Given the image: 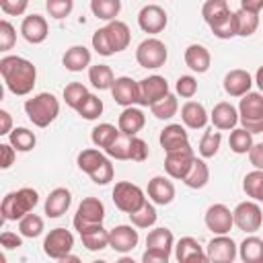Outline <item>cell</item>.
Wrapping results in <instances>:
<instances>
[{"instance_id":"6da1fadb","label":"cell","mask_w":263,"mask_h":263,"mask_svg":"<svg viewBox=\"0 0 263 263\" xmlns=\"http://www.w3.org/2000/svg\"><path fill=\"white\" fill-rule=\"evenodd\" d=\"M0 74L4 78L6 88L18 97L29 95L33 90L35 78H37V70H35L33 62H29L21 55H4L0 60Z\"/></svg>"},{"instance_id":"7a4b0ae2","label":"cell","mask_w":263,"mask_h":263,"mask_svg":"<svg viewBox=\"0 0 263 263\" xmlns=\"http://www.w3.org/2000/svg\"><path fill=\"white\" fill-rule=\"evenodd\" d=\"M76 162H78V168L82 173H86L97 185H107L109 181H113V175H115L113 164L101 150L86 148L78 154Z\"/></svg>"},{"instance_id":"3957f363","label":"cell","mask_w":263,"mask_h":263,"mask_svg":"<svg viewBox=\"0 0 263 263\" xmlns=\"http://www.w3.org/2000/svg\"><path fill=\"white\" fill-rule=\"evenodd\" d=\"M37 203H39V193L31 187H23L18 191H10L4 195V199L0 203V212L6 222H12V220H21L29 212H33Z\"/></svg>"},{"instance_id":"277c9868","label":"cell","mask_w":263,"mask_h":263,"mask_svg":"<svg viewBox=\"0 0 263 263\" xmlns=\"http://www.w3.org/2000/svg\"><path fill=\"white\" fill-rule=\"evenodd\" d=\"M25 113L37 127H47L60 113V101L51 92H39L25 101Z\"/></svg>"},{"instance_id":"5b68a950","label":"cell","mask_w":263,"mask_h":263,"mask_svg":"<svg viewBox=\"0 0 263 263\" xmlns=\"http://www.w3.org/2000/svg\"><path fill=\"white\" fill-rule=\"evenodd\" d=\"M238 121L251 134L263 132V95L261 92H247L238 105Z\"/></svg>"},{"instance_id":"8992f818","label":"cell","mask_w":263,"mask_h":263,"mask_svg":"<svg viewBox=\"0 0 263 263\" xmlns=\"http://www.w3.org/2000/svg\"><path fill=\"white\" fill-rule=\"evenodd\" d=\"M144 201H146L144 191L138 185H134L129 181L115 183V187H113V203L123 214H132V212L140 210L144 205Z\"/></svg>"},{"instance_id":"52a82bcc","label":"cell","mask_w":263,"mask_h":263,"mask_svg":"<svg viewBox=\"0 0 263 263\" xmlns=\"http://www.w3.org/2000/svg\"><path fill=\"white\" fill-rule=\"evenodd\" d=\"M168 58V51H166V45L156 39V37H148L144 39L138 49H136V60L142 68H148V70H156L160 66H164Z\"/></svg>"},{"instance_id":"ba28073f","label":"cell","mask_w":263,"mask_h":263,"mask_svg":"<svg viewBox=\"0 0 263 263\" xmlns=\"http://www.w3.org/2000/svg\"><path fill=\"white\" fill-rule=\"evenodd\" d=\"M138 105L142 107H152L154 103H158L160 99H164L168 95V82L158 76V74H152L148 78H142L138 82Z\"/></svg>"},{"instance_id":"9c48e42d","label":"cell","mask_w":263,"mask_h":263,"mask_svg":"<svg viewBox=\"0 0 263 263\" xmlns=\"http://www.w3.org/2000/svg\"><path fill=\"white\" fill-rule=\"evenodd\" d=\"M193 158H195V154H193V148L189 144L183 146V148H177V150H168L166 156H164L166 175L173 177V179H181L183 181V177L189 173V168L193 164Z\"/></svg>"},{"instance_id":"30bf717a","label":"cell","mask_w":263,"mask_h":263,"mask_svg":"<svg viewBox=\"0 0 263 263\" xmlns=\"http://www.w3.org/2000/svg\"><path fill=\"white\" fill-rule=\"evenodd\" d=\"M105 220V205L99 197H84L74 216V228L82 230L90 224H103Z\"/></svg>"},{"instance_id":"8fae6325","label":"cell","mask_w":263,"mask_h":263,"mask_svg":"<svg viewBox=\"0 0 263 263\" xmlns=\"http://www.w3.org/2000/svg\"><path fill=\"white\" fill-rule=\"evenodd\" d=\"M72 247H74V236L66 228H53V230H49V234L43 240V253L49 259H55V261H60L62 257H66L72 251Z\"/></svg>"},{"instance_id":"7c38bea8","label":"cell","mask_w":263,"mask_h":263,"mask_svg":"<svg viewBox=\"0 0 263 263\" xmlns=\"http://www.w3.org/2000/svg\"><path fill=\"white\" fill-rule=\"evenodd\" d=\"M232 216H234V224L238 226V230H245V232H255L263 224L261 208L255 201H240L232 210Z\"/></svg>"},{"instance_id":"4fadbf2b","label":"cell","mask_w":263,"mask_h":263,"mask_svg":"<svg viewBox=\"0 0 263 263\" xmlns=\"http://www.w3.org/2000/svg\"><path fill=\"white\" fill-rule=\"evenodd\" d=\"M168 18H166V12L164 8H160L158 4H146L140 12H138V25L144 33H150V35H156L160 31H164Z\"/></svg>"},{"instance_id":"5bb4252c","label":"cell","mask_w":263,"mask_h":263,"mask_svg":"<svg viewBox=\"0 0 263 263\" xmlns=\"http://www.w3.org/2000/svg\"><path fill=\"white\" fill-rule=\"evenodd\" d=\"M205 226L214 234H228L234 226V216L224 203H214L205 212Z\"/></svg>"},{"instance_id":"9a60e30c","label":"cell","mask_w":263,"mask_h":263,"mask_svg":"<svg viewBox=\"0 0 263 263\" xmlns=\"http://www.w3.org/2000/svg\"><path fill=\"white\" fill-rule=\"evenodd\" d=\"M140 236H138V230L134 226H127V224H119L115 228L109 230V247L117 253H129L136 249Z\"/></svg>"},{"instance_id":"2e32d148","label":"cell","mask_w":263,"mask_h":263,"mask_svg":"<svg viewBox=\"0 0 263 263\" xmlns=\"http://www.w3.org/2000/svg\"><path fill=\"white\" fill-rule=\"evenodd\" d=\"M208 261H220V263H230L236 259V242L226 236V234H218L216 238H212L208 242Z\"/></svg>"},{"instance_id":"e0dca14e","label":"cell","mask_w":263,"mask_h":263,"mask_svg":"<svg viewBox=\"0 0 263 263\" xmlns=\"http://www.w3.org/2000/svg\"><path fill=\"white\" fill-rule=\"evenodd\" d=\"M138 82L136 80H132L129 76H119V78H115V82H113V86H111V95H113V99H115V103L117 105H121V107H132V105H136L138 103Z\"/></svg>"},{"instance_id":"ac0fdd59","label":"cell","mask_w":263,"mask_h":263,"mask_svg":"<svg viewBox=\"0 0 263 263\" xmlns=\"http://www.w3.org/2000/svg\"><path fill=\"white\" fill-rule=\"evenodd\" d=\"M21 33L23 37L37 45V43H43L47 39V33H49V27H47V21L41 16V14H29L23 18V25H21Z\"/></svg>"},{"instance_id":"d6986e66","label":"cell","mask_w":263,"mask_h":263,"mask_svg":"<svg viewBox=\"0 0 263 263\" xmlns=\"http://www.w3.org/2000/svg\"><path fill=\"white\" fill-rule=\"evenodd\" d=\"M251 86H253V78L247 70L236 68V70H230L224 76V90L230 97H242L251 90Z\"/></svg>"},{"instance_id":"ffe728a7","label":"cell","mask_w":263,"mask_h":263,"mask_svg":"<svg viewBox=\"0 0 263 263\" xmlns=\"http://www.w3.org/2000/svg\"><path fill=\"white\" fill-rule=\"evenodd\" d=\"M148 197L156 205H168L175 199V185L166 177H152L148 181Z\"/></svg>"},{"instance_id":"44dd1931","label":"cell","mask_w":263,"mask_h":263,"mask_svg":"<svg viewBox=\"0 0 263 263\" xmlns=\"http://www.w3.org/2000/svg\"><path fill=\"white\" fill-rule=\"evenodd\" d=\"M175 257L181 263H191V261H208V253H203L201 245L193 236H183L179 238L175 247Z\"/></svg>"},{"instance_id":"7402d4cb","label":"cell","mask_w":263,"mask_h":263,"mask_svg":"<svg viewBox=\"0 0 263 263\" xmlns=\"http://www.w3.org/2000/svg\"><path fill=\"white\" fill-rule=\"evenodd\" d=\"M210 119H212L216 129H234L238 123V111L234 109V105L222 101L212 109Z\"/></svg>"},{"instance_id":"603a6c76","label":"cell","mask_w":263,"mask_h":263,"mask_svg":"<svg viewBox=\"0 0 263 263\" xmlns=\"http://www.w3.org/2000/svg\"><path fill=\"white\" fill-rule=\"evenodd\" d=\"M144 123H146V115L142 113V109H138L134 105L132 107H125L121 111L119 119H117V127L125 136H136L144 127Z\"/></svg>"},{"instance_id":"cb8c5ba5","label":"cell","mask_w":263,"mask_h":263,"mask_svg":"<svg viewBox=\"0 0 263 263\" xmlns=\"http://www.w3.org/2000/svg\"><path fill=\"white\" fill-rule=\"evenodd\" d=\"M70 203H72V193L66 187L53 189L47 195V199H45V214H47V218H60V216H64L68 212Z\"/></svg>"},{"instance_id":"d4e9b609","label":"cell","mask_w":263,"mask_h":263,"mask_svg":"<svg viewBox=\"0 0 263 263\" xmlns=\"http://www.w3.org/2000/svg\"><path fill=\"white\" fill-rule=\"evenodd\" d=\"M78 234L88 251H103L105 247H109V230H105L103 224H90L78 230Z\"/></svg>"},{"instance_id":"484cf974","label":"cell","mask_w":263,"mask_h":263,"mask_svg":"<svg viewBox=\"0 0 263 263\" xmlns=\"http://www.w3.org/2000/svg\"><path fill=\"white\" fill-rule=\"evenodd\" d=\"M181 119H183V123H185L187 127H191V129H201V127H205L210 115H208V111H205V107H203L201 103H197V101H187V103L181 107Z\"/></svg>"},{"instance_id":"4316f807","label":"cell","mask_w":263,"mask_h":263,"mask_svg":"<svg viewBox=\"0 0 263 263\" xmlns=\"http://www.w3.org/2000/svg\"><path fill=\"white\" fill-rule=\"evenodd\" d=\"M160 146L164 148V152L168 150H177V148H183L189 144V136L185 132V127L181 123H171L166 125L162 132H160Z\"/></svg>"},{"instance_id":"83f0119b","label":"cell","mask_w":263,"mask_h":263,"mask_svg":"<svg viewBox=\"0 0 263 263\" xmlns=\"http://www.w3.org/2000/svg\"><path fill=\"white\" fill-rule=\"evenodd\" d=\"M210 62H212V55H210L208 47H203V45H199V43H191V45L185 49V64H187L193 72H197V74L208 72Z\"/></svg>"},{"instance_id":"f1b7e54d","label":"cell","mask_w":263,"mask_h":263,"mask_svg":"<svg viewBox=\"0 0 263 263\" xmlns=\"http://www.w3.org/2000/svg\"><path fill=\"white\" fill-rule=\"evenodd\" d=\"M62 64L70 72H80L86 66H90V51L84 45H72L70 49H66V53L62 58Z\"/></svg>"},{"instance_id":"f546056e","label":"cell","mask_w":263,"mask_h":263,"mask_svg":"<svg viewBox=\"0 0 263 263\" xmlns=\"http://www.w3.org/2000/svg\"><path fill=\"white\" fill-rule=\"evenodd\" d=\"M105 29H107V35H109V41H111L115 53L127 49L129 39H132V33H129V27L123 21H117V18L115 21H109V25Z\"/></svg>"},{"instance_id":"4dcf8cb0","label":"cell","mask_w":263,"mask_h":263,"mask_svg":"<svg viewBox=\"0 0 263 263\" xmlns=\"http://www.w3.org/2000/svg\"><path fill=\"white\" fill-rule=\"evenodd\" d=\"M208 181H210V168H208V164L201 158L195 156L189 173L183 177V183L187 187H191V189H201V187L208 185Z\"/></svg>"},{"instance_id":"1f68e13d","label":"cell","mask_w":263,"mask_h":263,"mask_svg":"<svg viewBox=\"0 0 263 263\" xmlns=\"http://www.w3.org/2000/svg\"><path fill=\"white\" fill-rule=\"evenodd\" d=\"M228 14H230L228 0H205V4L201 6V16L210 27L222 23Z\"/></svg>"},{"instance_id":"d6a6232c","label":"cell","mask_w":263,"mask_h":263,"mask_svg":"<svg viewBox=\"0 0 263 263\" xmlns=\"http://www.w3.org/2000/svg\"><path fill=\"white\" fill-rule=\"evenodd\" d=\"M146 249H158L164 253H171L175 249V236L168 228H154L146 236Z\"/></svg>"},{"instance_id":"836d02e7","label":"cell","mask_w":263,"mask_h":263,"mask_svg":"<svg viewBox=\"0 0 263 263\" xmlns=\"http://www.w3.org/2000/svg\"><path fill=\"white\" fill-rule=\"evenodd\" d=\"M238 255L245 263H263V240L259 236H247L238 247Z\"/></svg>"},{"instance_id":"e575fe53","label":"cell","mask_w":263,"mask_h":263,"mask_svg":"<svg viewBox=\"0 0 263 263\" xmlns=\"http://www.w3.org/2000/svg\"><path fill=\"white\" fill-rule=\"evenodd\" d=\"M119 127L111 125V123H99L97 127H92V134H90V140L97 148H103L107 150L117 138H119Z\"/></svg>"},{"instance_id":"d590c367","label":"cell","mask_w":263,"mask_h":263,"mask_svg":"<svg viewBox=\"0 0 263 263\" xmlns=\"http://www.w3.org/2000/svg\"><path fill=\"white\" fill-rule=\"evenodd\" d=\"M234 23H236V35L249 37V35H253V33L257 31V27H259V14L240 8V10L234 12Z\"/></svg>"},{"instance_id":"8d00e7d4","label":"cell","mask_w":263,"mask_h":263,"mask_svg":"<svg viewBox=\"0 0 263 263\" xmlns=\"http://www.w3.org/2000/svg\"><path fill=\"white\" fill-rule=\"evenodd\" d=\"M88 80L95 88L99 90H107L113 86L115 82V76H113V70L107 66V64H97V66H90L88 70Z\"/></svg>"},{"instance_id":"74e56055","label":"cell","mask_w":263,"mask_h":263,"mask_svg":"<svg viewBox=\"0 0 263 263\" xmlns=\"http://www.w3.org/2000/svg\"><path fill=\"white\" fill-rule=\"evenodd\" d=\"M90 10L101 21H115L121 10V0H90Z\"/></svg>"},{"instance_id":"f35d334b","label":"cell","mask_w":263,"mask_h":263,"mask_svg":"<svg viewBox=\"0 0 263 263\" xmlns=\"http://www.w3.org/2000/svg\"><path fill=\"white\" fill-rule=\"evenodd\" d=\"M228 144H230V150L234 154H247L255 142H253V134L251 132H247L245 127H234L230 132Z\"/></svg>"},{"instance_id":"ab89813d","label":"cell","mask_w":263,"mask_h":263,"mask_svg":"<svg viewBox=\"0 0 263 263\" xmlns=\"http://www.w3.org/2000/svg\"><path fill=\"white\" fill-rule=\"evenodd\" d=\"M8 142H10L18 152H29V150L35 148L37 138H35V134H33L31 129H27V127H16V129H12V132L8 134Z\"/></svg>"},{"instance_id":"60d3db41","label":"cell","mask_w":263,"mask_h":263,"mask_svg":"<svg viewBox=\"0 0 263 263\" xmlns=\"http://www.w3.org/2000/svg\"><path fill=\"white\" fill-rule=\"evenodd\" d=\"M242 189L255 201H263V171L255 168V171L247 173V177L242 181Z\"/></svg>"},{"instance_id":"b9f144b4","label":"cell","mask_w":263,"mask_h":263,"mask_svg":"<svg viewBox=\"0 0 263 263\" xmlns=\"http://www.w3.org/2000/svg\"><path fill=\"white\" fill-rule=\"evenodd\" d=\"M220 144H222V134L220 132H214V129H208L201 140H199V154L201 158H214L220 150Z\"/></svg>"},{"instance_id":"7bdbcfd3","label":"cell","mask_w":263,"mask_h":263,"mask_svg":"<svg viewBox=\"0 0 263 263\" xmlns=\"http://www.w3.org/2000/svg\"><path fill=\"white\" fill-rule=\"evenodd\" d=\"M127 216H129V220H132V224L136 228H150L156 222V208L152 203L144 201V205L140 210H136V212H132Z\"/></svg>"},{"instance_id":"ee69618b","label":"cell","mask_w":263,"mask_h":263,"mask_svg":"<svg viewBox=\"0 0 263 263\" xmlns=\"http://www.w3.org/2000/svg\"><path fill=\"white\" fill-rule=\"evenodd\" d=\"M88 95H90V92H88L86 86L80 84V82H70V84H66V88H64V101H66V105L72 107L74 111H78V107L84 103V99H86Z\"/></svg>"},{"instance_id":"f6af8a7d","label":"cell","mask_w":263,"mask_h":263,"mask_svg":"<svg viewBox=\"0 0 263 263\" xmlns=\"http://www.w3.org/2000/svg\"><path fill=\"white\" fill-rule=\"evenodd\" d=\"M177 109H179L177 97L171 95V92H168L164 99H160L158 103H154V105L150 107V111H152V115H154L156 119H171V117L177 115Z\"/></svg>"},{"instance_id":"bcb514c9","label":"cell","mask_w":263,"mask_h":263,"mask_svg":"<svg viewBox=\"0 0 263 263\" xmlns=\"http://www.w3.org/2000/svg\"><path fill=\"white\" fill-rule=\"evenodd\" d=\"M18 232L25 236V238H35L43 232V218L37 216V214H27L18 220Z\"/></svg>"},{"instance_id":"7dc6e473","label":"cell","mask_w":263,"mask_h":263,"mask_svg":"<svg viewBox=\"0 0 263 263\" xmlns=\"http://www.w3.org/2000/svg\"><path fill=\"white\" fill-rule=\"evenodd\" d=\"M103 113V101L97 95H88L84 103L78 107V115L82 119H97Z\"/></svg>"},{"instance_id":"c3c4849f","label":"cell","mask_w":263,"mask_h":263,"mask_svg":"<svg viewBox=\"0 0 263 263\" xmlns=\"http://www.w3.org/2000/svg\"><path fill=\"white\" fill-rule=\"evenodd\" d=\"M129 140H132V136L119 134V138L105 150L107 156H111L115 160H129Z\"/></svg>"},{"instance_id":"681fc988","label":"cell","mask_w":263,"mask_h":263,"mask_svg":"<svg viewBox=\"0 0 263 263\" xmlns=\"http://www.w3.org/2000/svg\"><path fill=\"white\" fill-rule=\"evenodd\" d=\"M92 47H95V51H97L99 55H105V58H109V55L115 53V49H113V45H111V41H109V35H107V29H105V27H103V29H97V31L92 33Z\"/></svg>"},{"instance_id":"f907efd6","label":"cell","mask_w":263,"mask_h":263,"mask_svg":"<svg viewBox=\"0 0 263 263\" xmlns=\"http://www.w3.org/2000/svg\"><path fill=\"white\" fill-rule=\"evenodd\" d=\"M45 8L49 12V16L53 18H66L72 8H74V0H45Z\"/></svg>"},{"instance_id":"816d5d0a","label":"cell","mask_w":263,"mask_h":263,"mask_svg":"<svg viewBox=\"0 0 263 263\" xmlns=\"http://www.w3.org/2000/svg\"><path fill=\"white\" fill-rule=\"evenodd\" d=\"M210 29H212V33H214L218 39H230V37H234V35H236L234 12H230L222 23H218V25H214V27H210Z\"/></svg>"},{"instance_id":"f5cc1de1","label":"cell","mask_w":263,"mask_h":263,"mask_svg":"<svg viewBox=\"0 0 263 263\" xmlns=\"http://www.w3.org/2000/svg\"><path fill=\"white\" fill-rule=\"evenodd\" d=\"M16 43V31L8 21H0V51L12 49Z\"/></svg>"},{"instance_id":"db71d44e","label":"cell","mask_w":263,"mask_h":263,"mask_svg":"<svg viewBox=\"0 0 263 263\" xmlns=\"http://www.w3.org/2000/svg\"><path fill=\"white\" fill-rule=\"evenodd\" d=\"M150 150H148V144L138 138V136H132L129 140V160H136V162H144L148 158Z\"/></svg>"},{"instance_id":"11a10c76","label":"cell","mask_w":263,"mask_h":263,"mask_svg":"<svg viewBox=\"0 0 263 263\" xmlns=\"http://www.w3.org/2000/svg\"><path fill=\"white\" fill-rule=\"evenodd\" d=\"M175 88H177V95H181L183 99H191L197 92V80L193 76H179Z\"/></svg>"},{"instance_id":"9f6ffc18","label":"cell","mask_w":263,"mask_h":263,"mask_svg":"<svg viewBox=\"0 0 263 263\" xmlns=\"http://www.w3.org/2000/svg\"><path fill=\"white\" fill-rule=\"evenodd\" d=\"M27 4H29V0H0V8L12 16L23 14L27 10Z\"/></svg>"},{"instance_id":"6f0895ef","label":"cell","mask_w":263,"mask_h":263,"mask_svg":"<svg viewBox=\"0 0 263 263\" xmlns=\"http://www.w3.org/2000/svg\"><path fill=\"white\" fill-rule=\"evenodd\" d=\"M0 154H2V160H0V168H10L14 158H16V148L8 142V144H0Z\"/></svg>"},{"instance_id":"680465c9","label":"cell","mask_w":263,"mask_h":263,"mask_svg":"<svg viewBox=\"0 0 263 263\" xmlns=\"http://www.w3.org/2000/svg\"><path fill=\"white\" fill-rule=\"evenodd\" d=\"M168 257H171V253H164L158 249H146L142 255V261L144 263H168Z\"/></svg>"},{"instance_id":"91938a15","label":"cell","mask_w":263,"mask_h":263,"mask_svg":"<svg viewBox=\"0 0 263 263\" xmlns=\"http://www.w3.org/2000/svg\"><path fill=\"white\" fill-rule=\"evenodd\" d=\"M23 236V234H21ZM18 234H14V232H10V230H4L2 234H0V245L4 247V249H18V247H23V238H21Z\"/></svg>"},{"instance_id":"94428289","label":"cell","mask_w":263,"mask_h":263,"mask_svg":"<svg viewBox=\"0 0 263 263\" xmlns=\"http://www.w3.org/2000/svg\"><path fill=\"white\" fill-rule=\"evenodd\" d=\"M249 160H251V164H253L255 168L263 171V142L251 146V150H249Z\"/></svg>"},{"instance_id":"6125c7cd","label":"cell","mask_w":263,"mask_h":263,"mask_svg":"<svg viewBox=\"0 0 263 263\" xmlns=\"http://www.w3.org/2000/svg\"><path fill=\"white\" fill-rule=\"evenodd\" d=\"M10 132H12V117L6 109H0V134L8 136Z\"/></svg>"},{"instance_id":"be15d7a7","label":"cell","mask_w":263,"mask_h":263,"mask_svg":"<svg viewBox=\"0 0 263 263\" xmlns=\"http://www.w3.org/2000/svg\"><path fill=\"white\" fill-rule=\"evenodd\" d=\"M240 8L251 10V12H261L263 10V0H240Z\"/></svg>"},{"instance_id":"e7e4bbea","label":"cell","mask_w":263,"mask_h":263,"mask_svg":"<svg viewBox=\"0 0 263 263\" xmlns=\"http://www.w3.org/2000/svg\"><path fill=\"white\" fill-rule=\"evenodd\" d=\"M255 82H257V86H259V90L263 92V66L257 70V74H255Z\"/></svg>"},{"instance_id":"03108f58","label":"cell","mask_w":263,"mask_h":263,"mask_svg":"<svg viewBox=\"0 0 263 263\" xmlns=\"http://www.w3.org/2000/svg\"><path fill=\"white\" fill-rule=\"evenodd\" d=\"M60 261H62V263H66V261H74V263H76V261H78V257H76V255H72V253H68V255H66V257H62Z\"/></svg>"}]
</instances>
